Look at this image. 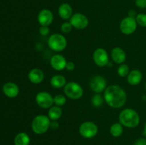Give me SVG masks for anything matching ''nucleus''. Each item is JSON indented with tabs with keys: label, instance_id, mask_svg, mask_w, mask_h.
I'll return each instance as SVG.
<instances>
[{
	"label": "nucleus",
	"instance_id": "obj_1",
	"mask_svg": "<svg viewBox=\"0 0 146 145\" xmlns=\"http://www.w3.org/2000/svg\"><path fill=\"white\" fill-rule=\"evenodd\" d=\"M104 100L111 107L120 108L126 102V92L121 87L116 85L107 87L104 91Z\"/></svg>",
	"mask_w": 146,
	"mask_h": 145
},
{
	"label": "nucleus",
	"instance_id": "obj_2",
	"mask_svg": "<svg viewBox=\"0 0 146 145\" xmlns=\"http://www.w3.org/2000/svg\"><path fill=\"white\" fill-rule=\"evenodd\" d=\"M118 119L120 123L127 128H135L140 123V116L138 113L131 108H126L121 111Z\"/></svg>",
	"mask_w": 146,
	"mask_h": 145
},
{
	"label": "nucleus",
	"instance_id": "obj_3",
	"mask_svg": "<svg viewBox=\"0 0 146 145\" xmlns=\"http://www.w3.org/2000/svg\"><path fill=\"white\" fill-rule=\"evenodd\" d=\"M51 125V119L46 115H37L31 122V129L36 134H43L48 131Z\"/></svg>",
	"mask_w": 146,
	"mask_h": 145
},
{
	"label": "nucleus",
	"instance_id": "obj_4",
	"mask_svg": "<svg viewBox=\"0 0 146 145\" xmlns=\"http://www.w3.org/2000/svg\"><path fill=\"white\" fill-rule=\"evenodd\" d=\"M48 45L54 51L61 52L66 47L67 41L62 34H54L48 38Z\"/></svg>",
	"mask_w": 146,
	"mask_h": 145
},
{
	"label": "nucleus",
	"instance_id": "obj_5",
	"mask_svg": "<svg viewBox=\"0 0 146 145\" xmlns=\"http://www.w3.org/2000/svg\"><path fill=\"white\" fill-rule=\"evenodd\" d=\"M65 95L72 100H78L83 96L84 90L82 87L76 82H69L64 87Z\"/></svg>",
	"mask_w": 146,
	"mask_h": 145
},
{
	"label": "nucleus",
	"instance_id": "obj_6",
	"mask_svg": "<svg viewBox=\"0 0 146 145\" xmlns=\"http://www.w3.org/2000/svg\"><path fill=\"white\" fill-rule=\"evenodd\" d=\"M79 133L86 139H91L96 136L98 133V127L94 122L86 121L80 125Z\"/></svg>",
	"mask_w": 146,
	"mask_h": 145
},
{
	"label": "nucleus",
	"instance_id": "obj_7",
	"mask_svg": "<svg viewBox=\"0 0 146 145\" xmlns=\"http://www.w3.org/2000/svg\"><path fill=\"white\" fill-rule=\"evenodd\" d=\"M137 24L135 18L127 16L124 18L120 24V30L125 35L133 34L137 28Z\"/></svg>",
	"mask_w": 146,
	"mask_h": 145
},
{
	"label": "nucleus",
	"instance_id": "obj_8",
	"mask_svg": "<svg viewBox=\"0 0 146 145\" xmlns=\"http://www.w3.org/2000/svg\"><path fill=\"white\" fill-rule=\"evenodd\" d=\"M35 100L37 105L44 109L51 107L54 104V98L51 94L47 92H40L37 93Z\"/></svg>",
	"mask_w": 146,
	"mask_h": 145
},
{
	"label": "nucleus",
	"instance_id": "obj_9",
	"mask_svg": "<svg viewBox=\"0 0 146 145\" xmlns=\"http://www.w3.org/2000/svg\"><path fill=\"white\" fill-rule=\"evenodd\" d=\"M93 59L94 63L99 67L106 66L109 63V57L108 53L104 48H98L94 52Z\"/></svg>",
	"mask_w": 146,
	"mask_h": 145
},
{
	"label": "nucleus",
	"instance_id": "obj_10",
	"mask_svg": "<svg viewBox=\"0 0 146 145\" xmlns=\"http://www.w3.org/2000/svg\"><path fill=\"white\" fill-rule=\"evenodd\" d=\"M70 23L73 27L76 29H84L88 25V19L84 14L81 13H76L73 14L70 18Z\"/></svg>",
	"mask_w": 146,
	"mask_h": 145
},
{
	"label": "nucleus",
	"instance_id": "obj_11",
	"mask_svg": "<svg viewBox=\"0 0 146 145\" xmlns=\"http://www.w3.org/2000/svg\"><path fill=\"white\" fill-rule=\"evenodd\" d=\"M106 80L101 75H96L90 81V87L96 93H101L106 89Z\"/></svg>",
	"mask_w": 146,
	"mask_h": 145
},
{
	"label": "nucleus",
	"instance_id": "obj_12",
	"mask_svg": "<svg viewBox=\"0 0 146 145\" xmlns=\"http://www.w3.org/2000/svg\"><path fill=\"white\" fill-rule=\"evenodd\" d=\"M37 20L41 26H48L54 20V14L49 9H44L39 11Z\"/></svg>",
	"mask_w": 146,
	"mask_h": 145
},
{
	"label": "nucleus",
	"instance_id": "obj_13",
	"mask_svg": "<svg viewBox=\"0 0 146 145\" xmlns=\"http://www.w3.org/2000/svg\"><path fill=\"white\" fill-rule=\"evenodd\" d=\"M66 63L67 61L66 58L60 54L54 55L51 57V61H50V64L53 69L57 71H61L65 69Z\"/></svg>",
	"mask_w": 146,
	"mask_h": 145
},
{
	"label": "nucleus",
	"instance_id": "obj_14",
	"mask_svg": "<svg viewBox=\"0 0 146 145\" xmlns=\"http://www.w3.org/2000/svg\"><path fill=\"white\" fill-rule=\"evenodd\" d=\"M3 92L6 96L10 98H16L19 93V88L17 84L14 82H7L3 86Z\"/></svg>",
	"mask_w": 146,
	"mask_h": 145
},
{
	"label": "nucleus",
	"instance_id": "obj_15",
	"mask_svg": "<svg viewBox=\"0 0 146 145\" xmlns=\"http://www.w3.org/2000/svg\"><path fill=\"white\" fill-rule=\"evenodd\" d=\"M28 78L32 83L39 84L44 80V73L39 68H33L29 72Z\"/></svg>",
	"mask_w": 146,
	"mask_h": 145
},
{
	"label": "nucleus",
	"instance_id": "obj_16",
	"mask_svg": "<svg viewBox=\"0 0 146 145\" xmlns=\"http://www.w3.org/2000/svg\"><path fill=\"white\" fill-rule=\"evenodd\" d=\"M111 58L113 61L118 64H123L126 59V53L119 47H115L111 51Z\"/></svg>",
	"mask_w": 146,
	"mask_h": 145
},
{
	"label": "nucleus",
	"instance_id": "obj_17",
	"mask_svg": "<svg viewBox=\"0 0 146 145\" xmlns=\"http://www.w3.org/2000/svg\"><path fill=\"white\" fill-rule=\"evenodd\" d=\"M58 15L62 19H70L73 15L72 7L68 3H63L58 7Z\"/></svg>",
	"mask_w": 146,
	"mask_h": 145
},
{
	"label": "nucleus",
	"instance_id": "obj_18",
	"mask_svg": "<svg viewBox=\"0 0 146 145\" xmlns=\"http://www.w3.org/2000/svg\"><path fill=\"white\" fill-rule=\"evenodd\" d=\"M143 74L139 70H133L127 76V81L131 85H137L141 82Z\"/></svg>",
	"mask_w": 146,
	"mask_h": 145
},
{
	"label": "nucleus",
	"instance_id": "obj_19",
	"mask_svg": "<svg viewBox=\"0 0 146 145\" xmlns=\"http://www.w3.org/2000/svg\"><path fill=\"white\" fill-rule=\"evenodd\" d=\"M51 86L54 88H61L64 87L66 84V80L65 77L61 75H56L51 78Z\"/></svg>",
	"mask_w": 146,
	"mask_h": 145
},
{
	"label": "nucleus",
	"instance_id": "obj_20",
	"mask_svg": "<svg viewBox=\"0 0 146 145\" xmlns=\"http://www.w3.org/2000/svg\"><path fill=\"white\" fill-rule=\"evenodd\" d=\"M61 115H62V109L60 107L55 105L49 108L48 117L51 121H57L61 118Z\"/></svg>",
	"mask_w": 146,
	"mask_h": 145
},
{
	"label": "nucleus",
	"instance_id": "obj_21",
	"mask_svg": "<svg viewBox=\"0 0 146 145\" xmlns=\"http://www.w3.org/2000/svg\"><path fill=\"white\" fill-rule=\"evenodd\" d=\"M30 137L25 132H20L14 138L15 145H29Z\"/></svg>",
	"mask_w": 146,
	"mask_h": 145
},
{
	"label": "nucleus",
	"instance_id": "obj_22",
	"mask_svg": "<svg viewBox=\"0 0 146 145\" xmlns=\"http://www.w3.org/2000/svg\"><path fill=\"white\" fill-rule=\"evenodd\" d=\"M123 132V125L120 122L113 124L110 128V133L113 137H119L122 135Z\"/></svg>",
	"mask_w": 146,
	"mask_h": 145
},
{
	"label": "nucleus",
	"instance_id": "obj_23",
	"mask_svg": "<svg viewBox=\"0 0 146 145\" xmlns=\"http://www.w3.org/2000/svg\"><path fill=\"white\" fill-rule=\"evenodd\" d=\"M104 101V98H103L102 95L100 93H96V95H94L92 97V99H91V102H92L93 105L96 107H99L101 105H103Z\"/></svg>",
	"mask_w": 146,
	"mask_h": 145
},
{
	"label": "nucleus",
	"instance_id": "obj_24",
	"mask_svg": "<svg viewBox=\"0 0 146 145\" xmlns=\"http://www.w3.org/2000/svg\"><path fill=\"white\" fill-rule=\"evenodd\" d=\"M117 72H118V75L122 77V78L128 76V75L130 72L129 67H128V65H126V64H121V65L118 67V70H117Z\"/></svg>",
	"mask_w": 146,
	"mask_h": 145
},
{
	"label": "nucleus",
	"instance_id": "obj_25",
	"mask_svg": "<svg viewBox=\"0 0 146 145\" xmlns=\"http://www.w3.org/2000/svg\"><path fill=\"white\" fill-rule=\"evenodd\" d=\"M66 102V98L64 95H57L54 98V104H55L56 106H63L65 105Z\"/></svg>",
	"mask_w": 146,
	"mask_h": 145
},
{
	"label": "nucleus",
	"instance_id": "obj_26",
	"mask_svg": "<svg viewBox=\"0 0 146 145\" xmlns=\"http://www.w3.org/2000/svg\"><path fill=\"white\" fill-rule=\"evenodd\" d=\"M137 24H139L141 26L146 27V14H138L135 16Z\"/></svg>",
	"mask_w": 146,
	"mask_h": 145
},
{
	"label": "nucleus",
	"instance_id": "obj_27",
	"mask_svg": "<svg viewBox=\"0 0 146 145\" xmlns=\"http://www.w3.org/2000/svg\"><path fill=\"white\" fill-rule=\"evenodd\" d=\"M73 26L70 22H64L61 26V31L64 34H68L72 30Z\"/></svg>",
	"mask_w": 146,
	"mask_h": 145
},
{
	"label": "nucleus",
	"instance_id": "obj_28",
	"mask_svg": "<svg viewBox=\"0 0 146 145\" xmlns=\"http://www.w3.org/2000/svg\"><path fill=\"white\" fill-rule=\"evenodd\" d=\"M49 28L48 26H41L39 28V33L43 36H46L49 34Z\"/></svg>",
	"mask_w": 146,
	"mask_h": 145
},
{
	"label": "nucleus",
	"instance_id": "obj_29",
	"mask_svg": "<svg viewBox=\"0 0 146 145\" xmlns=\"http://www.w3.org/2000/svg\"><path fill=\"white\" fill-rule=\"evenodd\" d=\"M135 4L138 7L141 9L146 8V0H135Z\"/></svg>",
	"mask_w": 146,
	"mask_h": 145
},
{
	"label": "nucleus",
	"instance_id": "obj_30",
	"mask_svg": "<svg viewBox=\"0 0 146 145\" xmlns=\"http://www.w3.org/2000/svg\"><path fill=\"white\" fill-rule=\"evenodd\" d=\"M66 69L68 71H72L75 69V64L72 61H68L67 62L66 65Z\"/></svg>",
	"mask_w": 146,
	"mask_h": 145
},
{
	"label": "nucleus",
	"instance_id": "obj_31",
	"mask_svg": "<svg viewBox=\"0 0 146 145\" xmlns=\"http://www.w3.org/2000/svg\"><path fill=\"white\" fill-rule=\"evenodd\" d=\"M134 145H146V139L145 138H140L137 139L134 143Z\"/></svg>",
	"mask_w": 146,
	"mask_h": 145
},
{
	"label": "nucleus",
	"instance_id": "obj_32",
	"mask_svg": "<svg viewBox=\"0 0 146 145\" xmlns=\"http://www.w3.org/2000/svg\"><path fill=\"white\" fill-rule=\"evenodd\" d=\"M50 127L52 128V129H57V128L58 127V122H57V121H52V122H51Z\"/></svg>",
	"mask_w": 146,
	"mask_h": 145
},
{
	"label": "nucleus",
	"instance_id": "obj_33",
	"mask_svg": "<svg viewBox=\"0 0 146 145\" xmlns=\"http://www.w3.org/2000/svg\"><path fill=\"white\" fill-rule=\"evenodd\" d=\"M128 16L134 17V18H135V16H136V14H135V11H133V10H131V11L128 12Z\"/></svg>",
	"mask_w": 146,
	"mask_h": 145
},
{
	"label": "nucleus",
	"instance_id": "obj_34",
	"mask_svg": "<svg viewBox=\"0 0 146 145\" xmlns=\"http://www.w3.org/2000/svg\"><path fill=\"white\" fill-rule=\"evenodd\" d=\"M143 135H144V136H145V138L146 139V123H145V126H144V129H143Z\"/></svg>",
	"mask_w": 146,
	"mask_h": 145
},
{
	"label": "nucleus",
	"instance_id": "obj_35",
	"mask_svg": "<svg viewBox=\"0 0 146 145\" xmlns=\"http://www.w3.org/2000/svg\"><path fill=\"white\" fill-rule=\"evenodd\" d=\"M145 90H146V83H145Z\"/></svg>",
	"mask_w": 146,
	"mask_h": 145
}]
</instances>
